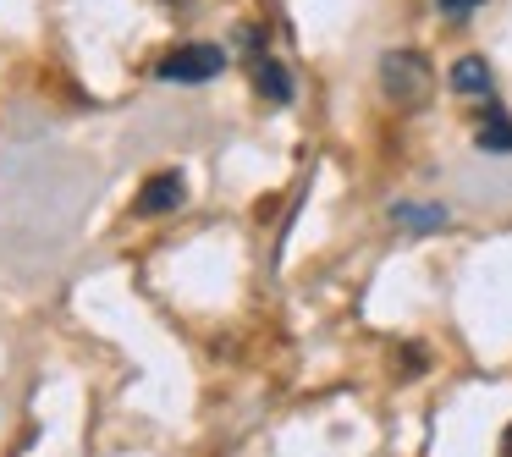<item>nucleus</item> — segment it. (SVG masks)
<instances>
[{
	"label": "nucleus",
	"instance_id": "obj_1",
	"mask_svg": "<svg viewBox=\"0 0 512 457\" xmlns=\"http://www.w3.org/2000/svg\"><path fill=\"white\" fill-rule=\"evenodd\" d=\"M380 89H386V100L397 111H424L435 94V72L419 50H386V61H380Z\"/></svg>",
	"mask_w": 512,
	"mask_h": 457
},
{
	"label": "nucleus",
	"instance_id": "obj_2",
	"mask_svg": "<svg viewBox=\"0 0 512 457\" xmlns=\"http://www.w3.org/2000/svg\"><path fill=\"white\" fill-rule=\"evenodd\" d=\"M221 67H226V50L221 45H177L171 56H160L155 78L160 83H210Z\"/></svg>",
	"mask_w": 512,
	"mask_h": 457
},
{
	"label": "nucleus",
	"instance_id": "obj_3",
	"mask_svg": "<svg viewBox=\"0 0 512 457\" xmlns=\"http://www.w3.org/2000/svg\"><path fill=\"white\" fill-rule=\"evenodd\" d=\"M452 94L468 105H496V78H490V67L479 56H463L452 67Z\"/></svg>",
	"mask_w": 512,
	"mask_h": 457
},
{
	"label": "nucleus",
	"instance_id": "obj_4",
	"mask_svg": "<svg viewBox=\"0 0 512 457\" xmlns=\"http://www.w3.org/2000/svg\"><path fill=\"white\" fill-rule=\"evenodd\" d=\"M182 199H188V182H182V171H160V177L144 182V193L133 199V210H138V215H166V210H177Z\"/></svg>",
	"mask_w": 512,
	"mask_h": 457
},
{
	"label": "nucleus",
	"instance_id": "obj_5",
	"mask_svg": "<svg viewBox=\"0 0 512 457\" xmlns=\"http://www.w3.org/2000/svg\"><path fill=\"white\" fill-rule=\"evenodd\" d=\"M254 89H259V100H270V105H292V72L281 67L270 50H254Z\"/></svg>",
	"mask_w": 512,
	"mask_h": 457
},
{
	"label": "nucleus",
	"instance_id": "obj_6",
	"mask_svg": "<svg viewBox=\"0 0 512 457\" xmlns=\"http://www.w3.org/2000/svg\"><path fill=\"white\" fill-rule=\"evenodd\" d=\"M474 144L490 149V155H507L512 149V122L501 116V105H485V116H479V127H474Z\"/></svg>",
	"mask_w": 512,
	"mask_h": 457
},
{
	"label": "nucleus",
	"instance_id": "obj_7",
	"mask_svg": "<svg viewBox=\"0 0 512 457\" xmlns=\"http://www.w3.org/2000/svg\"><path fill=\"white\" fill-rule=\"evenodd\" d=\"M391 215H397V221H413V232H435V226L446 221L441 210H413V204H397Z\"/></svg>",
	"mask_w": 512,
	"mask_h": 457
},
{
	"label": "nucleus",
	"instance_id": "obj_8",
	"mask_svg": "<svg viewBox=\"0 0 512 457\" xmlns=\"http://www.w3.org/2000/svg\"><path fill=\"white\" fill-rule=\"evenodd\" d=\"M474 6H485V0H435V12H446V17H468Z\"/></svg>",
	"mask_w": 512,
	"mask_h": 457
},
{
	"label": "nucleus",
	"instance_id": "obj_9",
	"mask_svg": "<svg viewBox=\"0 0 512 457\" xmlns=\"http://www.w3.org/2000/svg\"><path fill=\"white\" fill-rule=\"evenodd\" d=\"M501 457H512V424L501 430Z\"/></svg>",
	"mask_w": 512,
	"mask_h": 457
}]
</instances>
